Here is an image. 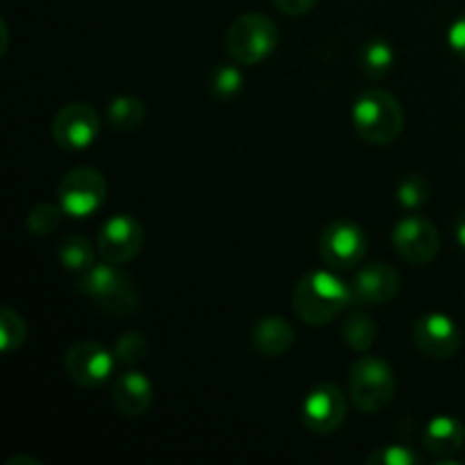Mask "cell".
I'll return each instance as SVG.
<instances>
[{
  "label": "cell",
  "instance_id": "obj_10",
  "mask_svg": "<svg viewBox=\"0 0 465 465\" xmlns=\"http://www.w3.org/2000/svg\"><path fill=\"white\" fill-rule=\"evenodd\" d=\"M143 243L145 232L141 223L136 218L125 216V213H118L100 227L95 248H98L103 262L121 266V263L132 262L143 250Z\"/></svg>",
  "mask_w": 465,
  "mask_h": 465
},
{
  "label": "cell",
  "instance_id": "obj_15",
  "mask_svg": "<svg viewBox=\"0 0 465 465\" xmlns=\"http://www.w3.org/2000/svg\"><path fill=\"white\" fill-rule=\"evenodd\" d=\"M114 407L121 416L125 418H141L150 411L154 398L153 381L143 375L141 371L121 372L116 380L112 381V391H109Z\"/></svg>",
  "mask_w": 465,
  "mask_h": 465
},
{
  "label": "cell",
  "instance_id": "obj_21",
  "mask_svg": "<svg viewBox=\"0 0 465 465\" xmlns=\"http://www.w3.org/2000/svg\"><path fill=\"white\" fill-rule=\"evenodd\" d=\"M341 334H343L345 345H348L350 350H354V352H366V350H371L372 343H375L377 327L371 316L357 312L350 313V316L345 318L343 327H341Z\"/></svg>",
  "mask_w": 465,
  "mask_h": 465
},
{
  "label": "cell",
  "instance_id": "obj_29",
  "mask_svg": "<svg viewBox=\"0 0 465 465\" xmlns=\"http://www.w3.org/2000/svg\"><path fill=\"white\" fill-rule=\"evenodd\" d=\"M275 7L286 16H304L313 9L316 0H272Z\"/></svg>",
  "mask_w": 465,
  "mask_h": 465
},
{
  "label": "cell",
  "instance_id": "obj_27",
  "mask_svg": "<svg viewBox=\"0 0 465 465\" xmlns=\"http://www.w3.org/2000/svg\"><path fill=\"white\" fill-rule=\"evenodd\" d=\"M366 461L368 465H418L422 459L407 445H384L377 448Z\"/></svg>",
  "mask_w": 465,
  "mask_h": 465
},
{
  "label": "cell",
  "instance_id": "obj_1",
  "mask_svg": "<svg viewBox=\"0 0 465 465\" xmlns=\"http://www.w3.org/2000/svg\"><path fill=\"white\" fill-rule=\"evenodd\" d=\"M352 304V286L331 271H312L293 289V312L302 322L322 327Z\"/></svg>",
  "mask_w": 465,
  "mask_h": 465
},
{
  "label": "cell",
  "instance_id": "obj_4",
  "mask_svg": "<svg viewBox=\"0 0 465 465\" xmlns=\"http://www.w3.org/2000/svg\"><path fill=\"white\" fill-rule=\"evenodd\" d=\"M280 32L275 21L262 12L241 14L225 35V48L236 64L254 66L277 48Z\"/></svg>",
  "mask_w": 465,
  "mask_h": 465
},
{
  "label": "cell",
  "instance_id": "obj_18",
  "mask_svg": "<svg viewBox=\"0 0 465 465\" xmlns=\"http://www.w3.org/2000/svg\"><path fill=\"white\" fill-rule=\"evenodd\" d=\"M145 116H148V107L136 95H116L107 104V121L118 132L136 130L143 125Z\"/></svg>",
  "mask_w": 465,
  "mask_h": 465
},
{
  "label": "cell",
  "instance_id": "obj_16",
  "mask_svg": "<svg viewBox=\"0 0 465 465\" xmlns=\"http://www.w3.org/2000/svg\"><path fill=\"white\" fill-rule=\"evenodd\" d=\"M252 345L262 357L277 359L286 354L293 345L295 331L284 316L259 318L252 327Z\"/></svg>",
  "mask_w": 465,
  "mask_h": 465
},
{
  "label": "cell",
  "instance_id": "obj_24",
  "mask_svg": "<svg viewBox=\"0 0 465 465\" xmlns=\"http://www.w3.org/2000/svg\"><path fill=\"white\" fill-rule=\"evenodd\" d=\"M64 216H66V213L59 207V203H41L36 204V207H32L30 213H27V230L36 236H48L53 234L54 230H59Z\"/></svg>",
  "mask_w": 465,
  "mask_h": 465
},
{
  "label": "cell",
  "instance_id": "obj_8",
  "mask_svg": "<svg viewBox=\"0 0 465 465\" xmlns=\"http://www.w3.org/2000/svg\"><path fill=\"white\" fill-rule=\"evenodd\" d=\"M368 250L366 232L352 221H334L321 234V257L336 271H350L363 262Z\"/></svg>",
  "mask_w": 465,
  "mask_h": 465
},
{
  "label": "cell",
  "instance_id": "obj_25",
  "mask_svg": "<svg viewBox=\"0 0 465 465\" xmlns=\"http://www.w3.org/2000/svg\"><path fill=\"white\" fill-rule=\"evenodd\" d=\"M25 336L27 327L21 313L5 307L3 312H0V350H3V352H14V350H18L25 343Z\"/></svg>",
  "mask_w": 465,
  "mask_h": 465
},
{
  "label": "cell",
  "instance_id": "obj_12",
  "mask_svg": "<svg viewBox=\"0 0 465 465\" xmlns=\"http://www.w3.org/2000/svg\"><path fill=\"white\" fill-rule=\"evenodd\" d=\"M395 252L413 266H425L439 254V230L427 218L404 216L393 227Z\"/></svg>",
  "mask_w": 465,
  "mask_h": 465
},
{
  "label": "cell",
  "instance_id": "obj_7",
  "mask_svg": "<svg viewBox=\"0 0 465 465\" xmlns=\"http://www.w3.org/2000/svg\"><path fill=\"white\" fill-rule=\"evenodd\" d=\"M116 363L114 350L109 352L98 341H77L64 357L66 375L82 389H98V386L107 384Z\"/></svg>",
  "mask_w": 465,
  "mask_h": 465
},
{
  "label": "cell",
  "instance_id": "obj_14",
  "mask_svg": "<svg viewBox=\"0 0 465 465\" xmlns=\"http://www.w3.org/2000/svg\"><path fill=\"white\" fill-rule=\"evenodd\" d=\"M352 304L375 307L391 302L400 291V272L386 262H375L363 266L352 280Z\"/></svg>",
  "mask_w": 465,
  "mask_h": 465
},
{
  "label": "cell",
  "instance_id": "obj_23",
  "mask_svg": "<svg viewBox=\"0 0 465 465\" xmlns=\"http://www.w3.org/2000/svg\"><path fill=\"white\" fill-rule=\"evenodd\" d=\"M148 339L139 331H125L114 343V357L121 366H139L145 357H148Z\"/></svg>",
  "mask_w": 465,
  "mask_h": 465
},
{
  "label": "cell",
  "instance_id": "obj_5",
  "mask_svg": "<svg viewBox=\"0 0 465 465\" xmlns=\"http://www.w3.org/2000/svg\"><path fill=\"white\" fill-rule=\"evenodd\" d=\"M350 395L357 409L380 413L395 395V375L380 357H361L350 371Z\"/></svg>",
  "mask_w": 465,
  "mask_h": 465
},
{
  "label": "cell",
  "instance_id": "obj_9",
  "mask_svg": "<svg viewBox=\"0 0 465 465\" xmlns=\"http://www.w3.org/2000/svg\"><path fill=\"white\" fill-rule=\"evenodd\" d=\"M53 139L64 150H86L100 132V116L89 103H68L54 114L53 118Z\"/></svg>",
  "mask_w": 465,
  "mask_h": 465
},
{
  "label": "cell",
  "instance_id": "obj_30",
  "mask_svg": "<svg viewBox=\"0 0 465 465\" xmlns=\"http://www.w3.org/2000/svg\"><path fill=\"white\" fill-rule=\"evenodd\" d=\"M454 236H457V243L465 250V209H461L454 218Z\"/></svg>",
  "mask_w": 465,
  "mask_h": 465
},
{
  "label": "cell",
  "instance_id": "obj_13",
  "mask_svg": "<svg viewBox=\"0 0 465 465\" xmlns=\"http://www.w3.org/2000/svg\"><path fill=\"white\" fill-rule=\"evenodd\" d=\"M413 341L430 359H450L461 348V331L445 313H425L413 325Z\"/></svg>",
  "mask_w": 465,
  "mask_h": 465
},
{
  "label": "cell",
  "instance_id": "obj_20",
  "mask_svg": "<svg viewBox=\"0 0 465 465\" xmlns=\"http://www.w3.org/2000/svg\"><path fill=\"white\" fill-rule=\"evenodd\" d=\"M57 259L66 271L84 272L95 263V250L84 236H66L57 245Z\"/></svg>",
  "mask_w": 465,
  "mask_h": 465
},
{
  "label": "cell",
  "instance_id": "obj_17",
  "mask_svg": "<svg viewBox=\"0 0 465 465\" xmlns=\"http://www.w3.org/2000/svg\"><path fill=\"white\" fill-rule=\"evenodd\" d=\"M465 445V427L452 416H439L427 422L422 431V448L436 457H450L461 452Z\"/></svg>",
  "mask_w": 465,
  "mask_h": 465
},
{
  "label": "cell",
  "instance_id": "obj_26",
  "mask_svg": "<svg viewBox=\"0 0 465 465\" xmlns=\"http://www.w3.org/2000/svg\"><path fill=\"white\" fill-rule=\"evenodd\" d=\"M430 198V186L422 180L420 175H407L398 186V203L404 209L413 212V209H420L422 204Z\"/></svg>",
  "mask_w": 465,
  "mask_h": 465
},
{
  "label": "cell",
  "instance_id": "obj_31",
  "mask_svg": "<svg viewBox=\"0 0 465 465\" xmlns=\"http://www.w3.org/2000/svg\"><path fill=\"white\" fill-rule=\"evenodd\" d=\"M16 463H27V465H39L36 459H27V457H16L12 459V461H7V465H16Z\"/></svg>",
  "mask_w": 465,
  "mask_h": 465
},
{
  "label": "cell",
  "instance_id": "obj_19",
  "mask_svg": "<svg viewBox=\"0 0 465 465\" xmlns=\"http://www.w3.org/2000/svg\"><path fill=\"white\" fill-rule=\"evenodd\" d=\"M359 64L368 80H384L395 64L393 45L384 39H371L359 50Z\"/></svg>",
  "mask_w": 465,
  "mask_h": 465
},
{
  "label": "cell",
  "instance_id": "obj_22",
  "mask_svg": "<svg viewBox=\"0 0 465 465\" xmlns=\"http://www.w3.org/2000/svg\"><path fill=\"white\" fill-rule=\"evenodd\" d=\"M209 89H212L213 98L232 100L234 95L241 94V89H243V73H241V68L234 66V64H221V66L212 73Z\"/></svg>",
  "mask_w": 465,
  "mask_h": 465
},
{
  "label": "cell",
  "instance_id": "obj_3",
  "mask_svg": "<svg viewBox=\"0 0 465 465\" xmlns=\"http://www.w3.org/2000/svg\"><path fill=\"white\" fill-rule=\"evenodd\" d=\"M352 123L363 141L375 145H389L402 134V104L386 89H368L354 100Z\"/></svg>",
  "mask_w": 465,
  "mask_h": 465
},
{
  "label": "cell",
  "instance_id": "obj_6",
  "mask_svg": "<svg viewBox=\"0 0 465 465\" xmlns=\"http://www.w3.org/2000/svg\"><path fill=\"white\" fill-rule=\"evenodd\" d=\"M104 200H107V180L94 166L73 168L57 186V203L66 216H91L103 207Z\"/></svg>",
  "mask_w": 465,
  "mask_h": 465
},
{
  "label": "cell",
  "instance_id": "obj_2",
  "mask_svg": "<svg viewBox=\"0 0 465 465\" xmlns=\"http://www.w3.org/2000/svg\"><path fill=\"white\" fill-rule=\"evenodd\" d=\"M75 289L107 316H130L139 304L134 284L125 272L118 271L116 263H94L89 271L80 272Z\"/></svg>",
  "mask_w": 465,
  "mask_h": 465
},
{
  "label": "cell",
  "instance_id": "obj_28",
  "mask_svg": "<svg viewBox=\"0 0 465 465\" xmlns=\"http://www.w3.org/2000/svg\"><path fill=\"white\" fill-rule=\"evenodd\" d=\"M448 41H450V48H452L459 57L465 59V12L461 16L454 18V23L450 25Z\"/></svg>",
  "mask_w": 465,
  "mask_h": 465
},
{
  "label": "cell",
  "instance_id": "obj_11",
  "mask_svg": "<svg viewBox=\"0 0 465 465\" xmlns=\"http://www.w3.org/2000/svg\"><path fill=\"white\" fill-rule=\"evenodd\" d=\"M348 418V402L336 384H321L304 398L302 422L312 434L327 436L341 430Z\"/></svg>",
  "mask_w": 465,
  "mask_h": 465
}]
</instances>
